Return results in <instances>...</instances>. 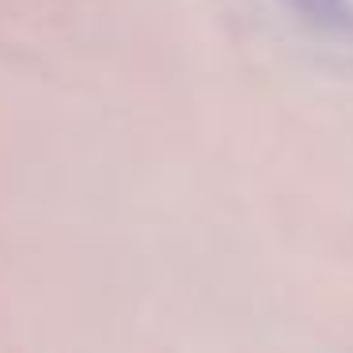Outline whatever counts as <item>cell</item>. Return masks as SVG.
<instances>
[{"label":"cell","mask_w":353,"mask_h":353,"mask_svg":"<svg viewBox=\"0 0 353 353\" xmlns=\"http://www.w3.org/2000/svg\"><path fill=\"white\" fill-rule=\"evenodd\" d=\"M296 4L315 23H345L350 19V4L345 0H296Z\"/></svg>","instance_id":"obj_1"}]
</instances>
